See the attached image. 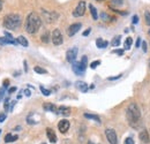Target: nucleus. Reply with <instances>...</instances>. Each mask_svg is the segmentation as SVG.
I'll list each match as a JSON object with an SVG mask.
<instances>
[{
    "mask_svg": "<svg viewBox=\"0 0 150 144\" xmlns=\"http://www.w3.org/2000/svg\"><path fill=\"white\" fill-rule=\"evenodd\" d=\"M84 118H86V119H90V120H94V121H96V122L100 124V118H99L98 115H96V114H90V113H84Z\"/></svg>",
    "mask_w": 150,
    "mask_h": 144,
    "instance_id": "nucleus-19",
    "label": "nucleus"
},
{
    "mask_svg": "<svg viewBox=\"0 0 150 144\" xmlns=\"http://www.w3.org/2000/svg\"><path fill=\"white\" fill-rule=\"evenodd\" d=\"M140 46H141V38L139 37L137 40H136V47H140Z\"/></svg>",
    "mask_w": 150,
    "mask_h": 144,
    "instance_id": "nucleus-43",
    "label": "nucleus"
},
{
    "mask_svg": "<svg viewBox=\"0 0 150 144\" xmlns=\"http://www.w3.org/2000/svg\"><path fill=\"white\" fill-rule=\"evenodd\" d=\"M149 35H150V30H149Z\"/></svg>",
    "mask_w": 150,
    "mask_h": 144,
    "instance_id": "nucleus-52",
    "label": "nucleus"
},
{
    "mask_svg": "<svg viewBox=\"0 0 150 144\" xmlns=\"http://www.w3.org/2000/svg\"><path fill=\"white\" fill-rule=\"evenodd\" d=\"M121 77V75H118V76H113V77H109V80L110 81H114V80H118V78H120Z\"/></svg>",
    "mask_w": 150,
    "mask_h": 144,
    "instance_id": "nucleus-42",
    "label": "nucleus"
},
{
    "mask_svg": "<svg viewBox=\"0 0 150 144\" xmlns=\"http://www.w3.org/2000/svg\"><path fill=\"white\" fill-rule=\"evenodd\" d=\"M34 71L37 73V74H46V69H44V68H42V67H38V66H36L35 68H34Z\"/></svg>",
    "mask_w": 150,
    "mask_h": 144,
    "instance_id": "nucleus-26",
    "label": "nucleus"
},
{
    "mask_svg": "<svg viewBox=\"0 0 150 144\" xmlns=\"http://www.w3.org/2000/svg\"><path fill=\"white\" fill-rule=\"evenodd\" d=\"M46 136H47V138L51 143H56L57 142V135L52 128H46Z\"/></svg>",
    "mask_w": 150,
    "mask_h": 144,
    "instance_id": "nucleus-13",
    "label": "nucleus"
},
{
    "mask_svg": "<svg viewBox=\"0 0 150 144\" xmlns=\"http://www.w3.org/2000/svg\"><path fill=\"white\" fill-rule=\"evenodd\" d=\"M16 90H18V89H16L15 87H13V88H11V89L8 90V93H13V92H15Z\"/></svg>",
    "mask_w": 150,
    "mask_h": 144,
    "instance_id": "nucleus-44",
    "label": "nucleus"
},
{
    "mask_svg": "<svg viewBox=\"0 0 150 144\" xmlns=\"http://www.w3.org/2000/svg\"><path fill=\"white\" fill-rule=\"evenodd\" d=\"M100 18H102L103 21H109V20L111 18L108 14H106V13H102V14H100Z\"/></svg>",
    "mask_w": 150,
    "mask_h": 144,
    "instance_id": "nucleus-33",
    "label": "nucleus"
},
{
    "mask_svg": "<svg viewBox=\"0 0 150 144\" xmlns=\"http://www.w3.org/2000/svg\"><path fill=\"white\" fill-rule=\"evenodd\" d=\"M50 34L49 32H45V34H43V36H42V42H44V43H49V40H50Z\"/></svg>",
    "mask_w": 150,
    "mask_h": 144,
    "instance_id": "nucleus-29",
    "label": "nucleus"
},
{
    "mask_svg": "<svg viewBox=\"0 0 150 144\" xmlns=\"http://www.w3.org/2000/svg\"><path fill=\"white\" fill-rule=\"evenodd\" d=\"M8 84H9V81H8V80H5V81H4V83H2V87H4V88H7V87H8Z\"/></svg>",
    "mask_w": 150,
    "mask_h": 144,
    "instance_id": "nucleus-41",
    "label": "nucleus"
},
{
    "mask_svg": "<svg viewBox=\"0 0 150 144\" xmlns=\"http://www.w3.org/2000/svg\"><path fill=\"white\" fill-rule=\"evenodd\" d=\"M132 22H133V24L139 23V16H137V15H134V16H133V20H132Z\"/></svg>",
    "mask_w": 150,
    "mask_h": 144,
    "instance_id": "nucleus-37",
    "label": "nucleus"
},
{
    "mask_svg": "<svg viewBox=\"0 0 150 144\" xmlns=\"http://www.w3.org/2000/svg\"><path fill=\"white\" fill-rule=\"evenodd\" d=\"M24 93H25V96H27V97H30V96H31V92H30L29 90H25L24 91Z\"/></svg>",
    "mask_w": 150,
    "mask_h": 144,
    "instance_id": "nucleus-45",
    "label": "nucleus"
},
{
    "mask_svg": "<svg viewBox=\"0 0 150 144\" xmlns=\"http://www.w3.org/2000/svg\"><path fill=\"white\" fill-rule=\"evenodd\" d=\"M88 144H95V143H93V142H90V141H89V142H88Z\"/></svg>",
    "mask_w": 150,
    "mask_h": 144,
    "instance_id": "nucleus-49",
    "label": "nucleus"
},
{
    "mask_svg": "<svg viewBox=\"0 0 150 144\" xmlns=\"http://www.w3.org/2000/svg\"><path fill=\"white\" fill-rule=\"evenodd\" d=\"M81 27H82V24H81V23H74V24H72V25L68 28V30H67L68 36L69 37L74 36L75 34L81 29Z\"/></svg>",
    "mask_w": 150,
    "mask_h": 144,
    "instance_id": "nucleus-12",
    "label": "nucleus"
},
{
    "mask_svg": "<svg viewBox=\"0 0 150 144\" xmlns=\"http://www.w3.org/2000/svg\"><path fill=\"white\" fill-rule=\"evenodd\" d=\"M141 45H142V50H143V52H147V49H148V47H147V43H146V42H142Z\"/></svg>",
    "mask_w": 150,
    "mask_h": 144,
    "instance_id": "nucleus-38",
    "label": "nucleus"
},
{
    "mask_svg": "<svg viewBox=\"0 0 150 144\" xmlns=\"http://www.w3.org/2000/svg\"><path fill=\"white\" fill-rule=\"evenodd\" d=\"M9 103H11V100H9L8 98H6V99H5V102H4V107H5V111H9Z\"/></svg>",
    "mask_w": 150,
    "mask_h": 144,
    "instance_id": "nucleus-30",
    "label": "nucleus"
},
{
    "mask_svg": "<svg viewBox=\"0 0 150 144\" xmlns=\"http://www.w3.org/2000/svg\"><path fill=\"white\" fill-rule=\"evenodd\" d=\"M7 44L19 45V42L18 39H14L9 34H6V37H0V45H7Z\"/></svg>",
    "mask_w": 150,
    "mask_h": 144,
    "instance_id": "nucleus-7",
    "label": "nucleus"
},
{
    "mask_svg": "<svg viewBox=\"0 0 150 144\" xmlns=\"http://www.w3.org/2000/svg\"><path fill=\"white\" fill-rule=\"evenodd\" d=\"M5 93H6V88L1 87L0 88V100H4V97H5Z\"/></svg>",
    "mask_w": 150,
    "mask_h": 144,
    "instance_id": "nucleus-31",
    "label": "nucleus"
},
{
    "mask_svg": "<svg viewBox=\"0 0 150 144\" xmlns=\"http://www.w3.org/2000/svg\"><path fill=\"white\" fill-rule=\"evenodd\" d=\"M15 130H16V131H19V130H21V127L18 126V127H16V128H15Z\"/></svg>",
    "mask_w": 150,
    "mask_h": 144,
    "instance_id": "nucleus-47",
    "label": "nucleus"
},
{
    "mask_svg": "<svg viewBox=\"0 0 150 144\" xmlns=\"http://www.w3.org/2000/svg\"><path fill=\"white\" fill-rule=\"evenodd\" d=\"M112 53H115V54H118V55H122L124 54V50H113L112 51Z\"/></svg>",
    "mask_w": 150,
    "mask_h": 144,
    "instance_id": "nucleus-35",
    "label": "nucleus"
},
{
    "mask_svg": "<svg viewBox=\"0 0 150 144\" xmlns=\"http://www.w3.org/2000/svg\"><path fill=\"white\" fill-rule=\"evenodd\" d=\"M0 134H1V129H0Z\"/></svg>",
    "mask_w": 150,
    "mask_h": 144,
    "instance_id": "nucleus-51",
    "label": "nucleus"
},
{
    "mask_svg": "<svg viewBox=\"0 0 150 144\" xmlns=\"http://www.w3.org/2000/svg\"><path fill=\"white\" fill-rule=\"evenodd\" d=\"M120 42H121V37L120 36L113 37L112 42H111V45L114 46V47H117V46H119V45H120Z\"/></svg>",
    "mask_w": 150,
    "mask_h": 144,
    "instance_id": "nucleus-23",
    "label": "nucleus"
},
{
    "mask_svg": "<svg viewBox=\"0 0 150 144\" xmlns=\"http://www.w3.org/2000/svg\"><path fill=\"white\" fill-rule=\"evenodd\" d=\"M140 140L143 142V143L148 144L150 142V137H149V134H148V131L147 130H142L141 133H140Z\"/></svg>",
    "mask_w": 150,
    "mask_h": 144,
    "instance_id": "nucleus-17",
    "label": "nucleus"
},
{
    "mask_svg": "<svg viewBox=\"0 0 150 144\" xmlns=\"http://www.w3.org/2000/svg\"><path fill=\"white\" fill-rule=\"evenodd\" d=\"M97 1H102V0H97Z\"/></svg>",
    "mask_w": 150,
    "mask_h": 144,
    "instance_id": "nucleus-50",
    "label": "nucleus"
},
{
    "mask_svg": "<svg viewBox=\"0 0 150 144\" xmlns=\"http://www.w3.org/2000/svg\"><path fill=\"white\" fill-rule=\"evenodd\" d=\"M23 64H24V72H28V65H27V61H24Z\"/></svg>",
    "mask_w": 150,
    "mask_h": 144,
    "instance_id": "nucleus-46",
    "label": "nucleus"
},
{
    "mask_svg": "<svg viewBox=\"0 0 150 144\" xmlns=\"http://www.w3.org/2000/svg\"><path fill=\"white\" fill-rule=\"evenodd\" d=\"M105 135H106V138H108L110 144H118V137H117L114 129H112V128L105 129Z\"/></svg>",
    "mask_w": 150,
    "mask_h": 144,
    "instance_id": "nucleus-5",
    "label": "nucleus"
},
{
    "mask_svg": "<svg viewBox=\"0 0 150 144\" xmlns=\"http://www.w3.org/2000/svg\"><path fill=\"white\" fill-rule=\"evenodd\" d=\"M69 127H71V124H69L68 120H61V121H59V124H58V129H59V131L62 133V134L67 133L68 129H69Z\"/></svg>",
    "mask_w": 150,
    "mask_h": 144,
    "instance_id": "nucleus-11",
    "label": "nucleus"
},
{
    "mask_svg": "<svg viewBox=\"0 0 150 144\" xmlns=\"http://www.w3.org/2000/svg\"><path fill=\"white\" fill-rule=\"evenodd\" d=\"M42 25V18L37 13H30L25 20V30L28 34H36Z\"/></svg>",
    "mask_w": 150,
    "mask_h": 144,
    "instance_id": "nucleus-1",
    "label": "nucleus"
},
{
    "mask_svg": "<svg viewBox=\"0 0 150 144\" xmlns=\"http://www.w3.org/2000/svg\"><path fill=\"white\" fill-rule=\"evenodd\" d=\"M90 31H91V29L89 28V29H87V30H84L83 31V36H88L89 34H90Z\"/></svg>",
    "mask_w": 150,
    "mask_h": 144,
    "instance_id": "nucleus-40",
    "label": "nucleus"
},
{
    "mask_svg": "<svg viewBox=\"0 0 150 144\" xmlns=\"http://www.w3.org/2000/svg\"><path fill=\"white\" fill-rule=\"evenodd\" d=\"M98 65H100V61L99 60H96V61H93L91 64H90V68H93V69H95Z\"/></svg>",
    "mask_w": 150,
    "mask_h": 144,
    "instance_id": "nucleus-32",
    "label": "nucleus"
},
{
    "mask_svg": "<svg viewBox=\"0 0 150 144\" xmlns=\"http://www.w3.org/2000/svg\"><path fill=\"white\" fill-rule=\"evenodd\" d=\"M57 114H60V115H64V116H68L71 114V108L67 107V106H60V107L57 108Z\"/></svg>",
    "mask_w": 150,
    "mask_h": 144,
    "instance_id": "nucleus-14",
    "label": "nucleus"
},
{
    "mask_svg": "<svg viewBox=\"0 0 150 144\" xmlns=\"http://www.w3.org/2000/svg\"><path fill=\"white\" fill-rule=\"evenodd\" d=\"M51 39H52V43H53L54 45H61L62 42H64V38H62V35H61L60 30L56 29V30L52 32Z\"/></svg>",
    "mask_w": 150,
    "mask_h": 144,
    "instance_id": "nucleus-9",
    "label": "nucleus"
},
{
    "mask_svg": "<svg viewBox=\"0 0 150 144\" xmlns=\"http://www.w3.org/2000/svg\"><path fill=\"white\" fill-rule=\"evenodd\" d=\"M125 144H134V140L132 137H127L125 140Z\"/></svg>",
    "mask_w": 150,
    "mask_h": 144,
    "instance_id": "nucleus-36",
    "label": "nucleus"
},
{
    "mask_svg": "<svg viewBox=\"0 0 150 144\" xmlns=\"http://www.w3.org/2000/svg\"><path fill=\"white\" fill-rule=\"evenodd\" d=\"M149 66H150V61H149Z\"/></svg>",
    "mask_w": 150,
    "mask_h": 144,
    "instance_id": "nucleus-54",
    "label": "nucleus"
},
{
    "mask_svg": "<svg viewBox=\"0 0 150 144\" xmlns=\"http://www.w3.org/2000/svg\"><path fill=\"white\" fill-rule=\"evenodd\" d=\"M144 21H146V23L150 25V12L149 11H147V12H144Z\"/></svg>",
    "mask_w": 150,
    "mask_h": 144,
    "instance_id": "nucleus-28",
    "label": "nucleus"
},
{
    "mask_svg": "<svg viewBox=\"0 0 150 144\" xmlns=\"http://www.w3.org/2000/svg\"><path fill=\"white\" fill-rule=\"evenodd\" d=\"M43 108L44 111L46 112H53V113H57V106L54 104H51V103H44L43 104Z\"/></svg>",
    "mask_w": 150,
    "mask_h": 144,
    "instance_id": "nucleus-16",
    "label": "nucleus"
},
{
    "mask_svg": "<svg viewBox=\"0 0 150 144\" xmlns=\"http://www.w3.org/2000/svg\"><path fill=\"white\" fill-rule=\"evenodd\" d=\"M96 45H97L98 49H105L109 45V42L108 40H104L102 38H97L96 39Z\"/></svg>",
    "mask_w": 150,
    "mask_h": 144,
    "instance_id": "nucleus-18",
    "label": "nucleus"
},
{
    "mask_svg": "<svg viewBox=\"0 0 150 144\" xmlns=\"http://www.w3.org/2000/svg\"><path fill=\"white\" fill-rule=\"evenodd\" d=\"M18 138H19V137H18L16 135H14V136H13L12 134H7V135H6V137H5V142H6V143H11V142L16 141Z\"/></svg>",
    "mask_w": 150,
    "mask_h": 144,
    "instance_id": "nucleus-20",
    "label": "nucleus"
},
{
    "mask_svg": "<svg viewBox=\"0 0 150 144\" xmlns=\"http://www.w3.org/2000/svg\"><path fill=\"white\" fill-rule=\"evenodd\" d=\"M42 14H43V18H45V21L49 22V23L54 22L57 18H58V14L54 13V12H47V11L43 9L42 11Z\"/></svg>",
    "mask_w": 150,
    "mask_h": 144,
    "instance_id": "nucleus-8",
    "label": "nucleus"
},
{
    "mask_svg": "<svg viewBox=\"0 0 150 144\" xmlns=\"http://www.w3.org/2000/svg\"><path fill=\"white\" fill-rule=\"evenodd\" d=\"M132 44H133V39H132L131 37H127V39L125 42V50H129Z\"/></svg>",
    "mask_w": 150,
    "mask_h": 144,
    "instance_id": "nucleus-25",
    "label": "nucleus"
},
{
    "mask_svg": "<svg viewBox=\"0 0 150 144\" xmlns=\"http://www.w3.org/2000/svg\"><path fill=\"white\" fill-rule=\"evenodd\" d=\"M22 23V18L19 14H8L4 18V27L7 30H16L19 29L20 25Z\"/></svg>",
    "mask_w": 150,
    "mask_h": 144,
    "instance_id": "nucleus-3",
    "label": "nucleus"
},
{
    "mask_svg": "<svg viewBox=\"0 0 150 144\" xmlns=\"http://www.w3.org/2000/svg\"><path fill=\"white\" fill-rule=\"evenodd\" d=\"M86 13V2L84 1H80L76 6V8L73 12V15L75 18H79V16H82L83 14Z\"/></svg>",
    "mask_w": 150,
    "mask_h": 144,
    "instance_id": "nucleus-6",
    "label": "nucleus"
},
{
    "mask_svg": "<svg viewBox=\"0 0 150 144\" xmlns=\"http://www.w3.org/2000/svg\"><path fill=\"white\" fill-rule=\"evenodd\" d=\"M124 4V0H111L110 1V7H118V6H121Z\"/></svg>",
    "mask_w": 150,
    "mask_h": 144,
    "instance_id": "nucleus-24",
    "label": "nucleus"
},
{
    "mask_svg": "<svg viewBox=\"0 0 150 144\" xmlns=\"http://www.w3.org/2000/svg\"><path fill=\"white\" fill-rule=\"evenodd\" d=\"M89 9H90V13H91V16L94 18L95 21L98 20V14H97V9L95 8L93 5H89Z\"/></svg>",
    "mask_w": 150,
    "mask_h": 144,
    "instance_id": "nucleus-22",
    "label": "nucleus"
},
{
    "mask_svg": "<svg viewBox=\"0 0 150 144\" xmlns=\"http://www.w3.org/2000/svg\"><path fill=\"white\" fill-rule=\"evenodd\" d=\"M126 115H127V120L132 127H136L139 125L140 119H141V113H140V109L135 103L129 104V106L127 108V112H126Z\"/></svg>",
    "mask_w": 150,
    "mask_h": 144,
    "instance_id": "nucleus-2",
    "label": "nucleus"
},
{
    "mask_svg": "<svg viewBox=\"0 0 150 144\" xmlns=\"http://www.w3.org/2000/svg\"><path fill=\"white\" fill-rule=\"evenodd\" d=\"M75 87L81 91V92H87L88 89H89V88H88V84H87L86 82H83V81H77V82L75 83Z\"/></svg>",
    "mask_w": 150,
    "mask_h": 144,
    "instance_id": "nucleus-15",
    "label": "nucleus"
},
{
    "mask_svg": "<svg viewBox=\"0 0 150 144\" xmlns=\"http://www.w3.org/2000/svg\"><path fill=\"white\" fill-rule=\"evenodd\" d=\"M77 52H79V49L77 47H72V49H69L68 51H67V53H66V59H67V61L68 62H74L75 60H76V56H77Z\"/></svg>",
    "mask_w": 150,
    "mask_h": 144,
    "instance_id": "nucleus-10",
    "label": "nucleus"
},
{
    "mask_svg": "<svg viewBox=\"0 0 150 144\" xmlns=\"http://www.w3.org/2000/svg\"><path fill=\"white\" fill-rule=\"evenodd\" d=\"M18 42H19L20 45H22V46H24V47H28V45H29L28 40L25 39V37H23V36L18 37Z\"/></svg>",
    "mask_w": 150,
    "mask_h": 144,
    "instance_id": "nucleus-21",
    "label": "nucleus"
},
{
    "mask_svg": "<svg viewBox=\"0 0 150 144\" xmlns=\"http://www.w3.org/2000/svg\"><path fill=\"white\" fill-rule=\"evenodd\" d=\"M39 89H40L42 93H43L44 96H50V95H51V91L47 90V89H45V88H44L43 85H40V87H39Z\"/></svg>",
    "mask_w": 150,
    "mask_h": 144,
    "instance_id": "nucleus-27",
    "label": "nucleus"
},
{
    "mask_svg": "<svg viewBox=\"0 0 150 144\" xmlns=\"http://www.w3.org/2000/svg\"><path fill=\"white\" fill-rule=\"evenodd\" d=\"M42 144H46V143H42Z\"/></svg>",
    "mask_w": 150,
    "mask_h": 144,
    "instance_id": "nucleus-53",
    "label": "nucleus"
},
{
    "mask_svg": "<svg viewBox=\"0 0 150 144\" xmlns=\"http://www.w3.org/2000/svg\"><path fill=\"white\" fill-rule=\"evenodd\" d=\"M87 64H88V58H87V55H83L81 61L72 62V69L76 75H83L87 69Z\"/></svg>",
    "mask_w": 150,
    "mask_h": 144,
    "instance_id": "nucleus-4",
    "label": "nucleus"
},
{
    "mask_svg": "<svg viewBox=\"0 0 150 144\" xmlns=\"http://www.w3.org/2000/svg\"><path fill=\"white\" fill-rule=\"evenodd\" d=\"M6 118H7L6 113H5V112H1V113H0V122H4V121L6 120Z\"/></svg>",
    "mask_w": 150,
    "mask_h": 144,
    "instance_id": "nucleus-34",
    "label": "nucleus"
},
{
    "mask_svg": "<svg viewBox=\"0 0 150 144\" xmlns=\"http://www.w3.org/2000/svg\"><path fill=\"white\" fill-rule=\"evenodd\" d=\"M1 9H2V1L0 0V11H1Z\"/></svg>",
    "mask_w": 150,
    "mask_h": 144,
    "instance_id": "nucleus-48",
    "label": "nucleus"
},
{
    "mask_svg": "<svg viewBox=\"0 0 150 144\" xmlns=\"http://www.w3.org/2000/svg\"><path fill=\"white\" fill-rule=\"evenodd\" d=\"M15 104H16V102H15V100L11 102V105H9V111H13V108H14V106H15Z\"/></svg>",
    "mask_w": 150,
    "mask_h": 144,
    "instance_id": "nucleus-39",
    "label": "nucleus"
}]
</instances>
